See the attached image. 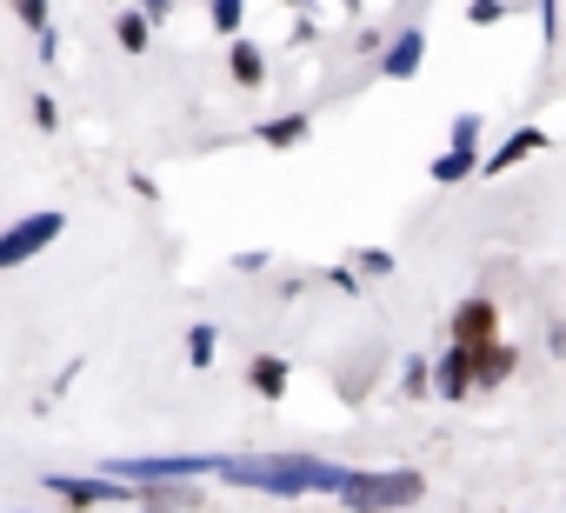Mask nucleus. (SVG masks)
Wrapping results in <instances>:
<instances>
[{"instance_id": "0eeeda50", "label": "nucleus", "mask_w": 566, "mask_h": 513, "mask_svg": "<svg viewBox=\"0 0 566 513\" xmlns=\"http://www.w3.org/2000/svg\"><path fill=\"white\" fill-rule=\"evenodd\" d=\"M467 367H473L480 380H500V374L513 367V354H506V347H486V354H467Z\"/></svg>"}, {"instance_id": "f8f14e48", "label": "nucleus", "mask_w": 566, "mask_h": 513, "mask_svg": "<svg viewBox=\"0 0 566 513\" xmlns=\"http://www.w3.org/2000/svg\"><path fill=\"white\" fill-rule=\"evenodd\" d=\"M233 81H247V87L260 81V54L253 48H233Z\"/></svg>"}, {"instance_id": "2eb2a0df", "label": "nucleus", "mask_w": 566, "mask_h": 513, "mask_svg": "<svg viewBox=\"0 0 566 513\" xmlns=\"http://www.w3.org/2000/svg\"><path fill=\"white\" fill-rule=\"evenodd\" d=\"M14 8H21V14H28V21H41V0H14Z\"/></svg>"}, {"instance_id": "ddd939ff", "label": "nucleus", "mask_w": 566, "mask_h": 513, "mask_svg": "<svg viewBox=\"0 0 566 513\" xmlns=\"http://www.w3.org/2000/svg\"><path fill=\"white\" fill-rule=\"evenodd\" d=\"M187 354H193V367H200V360L213 354V334H207V327H193V341H187Z\"/></svg>"}, {"instance_id": "f03ea898", "label": "nucleus", "mask_w": 566, "mask_h": 513, "mask_svg": "<svg viewBox=\"0 0 566 513\" xmlns=\"http://www.w3.org/2000/svg\"><path fill=\"white\" fill-rule=\"evenodd\" d=\"M61 227H67V213H34V220L8 227V233H0V268H21V261H34L41 247H54V240H61Z\"/></svg>"}, {"instance_id": "f257e3e1", "label": "nucleus", "mask_w": 566, "mask_h": 513, "mask_svg": "<svg viewBox=\"0 0 566 513\" xmlns=\"http://www.w3.org/2000/svg\"><path fill=\"white\" fill-rule=\"evenodd\" d=\"M213 473H227L233 486L307 493V486H347L354 467H334V460H314V453H233V460H213Z\"/></svg>"}, {"instance_id": "9b49d317", "label": "nucleus", "mask_w": 566, "mask_h": 513, "mask_svg": "<svg viewBox=\"0 0 566 513\" xmlns=\"http://www.w3.org/2000/svg\"><path fill=\"white\" fill-rule=\"evenodd\" d=\"M301 134H307V121H273V127H266V147H294Z\"/></svg>"}, {"instance_id": "39448f33", "label": "nucleus", "mask_w": 566, "mask_h": 513, "mask_svg": "<svg viewBox=\"0 0 566 513\" xmlns=\"http://www.w3.org/2000/svg\"><path fill=\"white\" fill-rule=\"evenodd\" d=\"M453 334H460V347L493 341V307H486V301H467V307H460V321H453Z\"/></svg>"}, {"instance_id": "9d476101", "label": "nucleus", "mask_w": 566, "mask_h": 513, "mask_svg": "<svg viewBox=\"0 0 566 513\" xmlns=\"http://www.w3.org/2000/svg\"><path fill=\"white\" fill-rule=\"evenodd\" d=\"M61 493H67V500H114L107 480H61Z\"/></svg>"}, {"instance_id": "4468645a", "label": "nucleus", "mask_w": 566, "mask_h": 513, "mask_svg": "<svg viewBox=\"0 0 566 513\" xmlns=\"http://www.w3.org/2000/svg\"><path fill=\"white\" fill-rule=\"evenodd\" d=\"M120 41H127V48L140 54V48H147V28H140V21H120Z\"/></svg>"}, {"instance_id": "6e6552de", "label": "nucleus", "mask_w": 566, "mask_h": 513, "mask_svg": "<svg viewBox=\"0 0 566 513\" xmlns=\"http://www.w3.org/2000/svg\"><path fill=\"white\" fill-rule=\"evenodd\" d=\"M253 387L260 394H280V387H287V367H280V360H253Z\"/></svg>"}, {"instance_id": "7ed1b4c3", "label": "nucleus", "mask_w": 566, "mask_h": 513, "mask_svg": "<svg viewBox=\"0 0 566 513\" xmlns=\"http://www.w3.org/2000/svg\"><path fill=\"white\" fill-rule=\"evenodd\" d=\"M114 473L127 480H174V473H213L207 453H140V460H114Z\"/></svg>"}, {"instance_id": "20e7f679", "label": "nucleus", "mask_w": 566, "mask_h": 513, "mask_svg": "<svg viewBox=\"0 0 566 513\" xmlns=\"http://www.w3.org/2000/svg\"><path fill=\"white\" fill-rule=\"evenodd\" d=\"M347 500H413L420 493V473H394V480H360V473H347V486H340Z\"/></svg>"}, {"instance_id": "1a4fd4ad", "label": "nucleus", "mask_w": 566, "mask_h": 513, "mask_svg": "<svg viewBox=\"0 0 566 513\" xmlns=\"http://www.w3.org/2000/svg\"><path fill=\"white\" fill-rule=\"evenodd\" d=\"M526 154H539V134H513L506 154H493V167H513V160H526Z\"/></svg>"}, {"instance_id": "423d86ee", "label": "nucleus", "mask_w": 566, "mask_h": 513, "mask_svg": "<svg viewBox=\"0 0 566 513\" xmlns=\"http://www.w3.org/2000/svg\"><path fill=\"white\" fill-rule=\"evenodd\" d=\"M420 48H427V41H420V34H400V48H394V54H387V74H400V81H407V74H413V67H420Z\"/></svg>"}]
</instances>
